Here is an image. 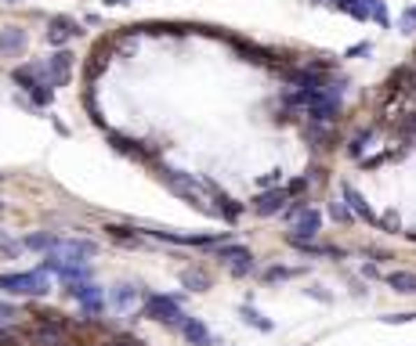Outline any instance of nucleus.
Segmentation results:
<instances>
[{"instance_id":"2","label":"nucleus","mask_w":416,"mask_h":346,"mask_svg":"<svg viewBox=\"0 0 416 346\" xmlns=\"http://www.w3.org/2000/svg\"><path fill=\"white\" fill-rule=\"evenodd\" d=\"M0 292H11V296H44V292H51V281H48L44 271L0 274Z\"/></svg>"},{"instance_id":"29","label":"nucleus","mask_w":416,"mask_h":346,"mask_svg":"<svg viewBox=\"0 0 416 346\" xmlns=\"http://www.w3.org/2000/svg\"><path fill=\"white\" fill-rule=\"evenodd\" d=\"M0 346H15V336L8 329H0Z\"/></svg>"},{"instance_id":"25","label":"nucleus","mask_w":416,"mask_h":346,"mask_svg":"<svg viewBox=\"0 0 416 346\" xmlns=\"http://www.w3.org/2000/svg\"><path fill=\"white\" fill-rule=\"evenodd\" d=\"M294 274H297L294 267H272L264 278H268V281H282V278H294Z\"/></svg>"},{"instance_id":"4","label":"nucleus","mask_w":416,"mask_h":346,"mask_svg":"<svg viewBox=\"0 0 416 346\" xmlns=\"http://www.w3.org/2000/svg\"><path fill=\"white\" fill-rule=\"evenodd\" d=\"M69 296H76L87 314H101V307H106V299H101V289L94 285V281H87V278L69 281Z\"/></svg>"},{"instance_id":"32","label":"nucleus","mask_w":416,"mask_h":346,"mask_svg":"<svg viewBox=\"0 0 416 346\" xmlns=\"http://www.w3.org/2000/svg\"><path fill=\"white\" fill-rule=\"evenodd\" d=\"M406 234H409V238H413V242H416V227H413V231H406Z\"/></svg>"},{"instance_id":"23","label":"nucleus","mask_w":416,"mask_h":346,"mask_svg":"<svg viewBox=\"0 0 416 346\" xmlns=\"http://www.w3.org/2000/svg\"><path fill=\"white\" fill-rule=\"evenodd\" d=\"M106 231L116 238V242H123V246H134V242H138V238L131 234V227H120V224H113V227H106Z\"/></svg>"},{"instance_id":"20","label":"nucleus","mask_w":416,"mask_h":346,"mask_svg":"<svg viewBox=\"0 0 416 346\" xmlns=\"http://www.w3.org/2000/svg\"><path fill=\"white\" fill-rule=\"evenodd\" d=\"M329 216L337 224H351V220H355V213L347 209V202H329Z\"/></svg>"},{"instance_id":"12","label":"nucleus","mask_w":416,"mask_h":346,"mask_svg":"<svg viewBox=\"0 0 416 346\" xmlns=\"http://www.w3.org/2000/svg\"><path fill=\"white\" fill-rule=\"evenodd\" d=\"M178 329H181V336L189 339L192 346H210V343H214V336L206 332V324H203V321H196V317H185V321L178 324Z\"/></svg>"},{"instance_id":"28","label":"nucleus","mask_w":416,"mask_h":346,"mask_svg":"<svg viewBox=\"0 0 416 346\" xmlns=\"http://www.w3.org/2000/svg\"><path fill=\"white\" fill-rule=\"evenodd\" d=\"M413 317H416V314H387L384 321H387V324H406V321H413Z\"/></svg>"},{"instance_id":"33","label":"nucleus","mask_w":416,"mask_h":346,"mask_svg":"<svg viewBox=\"0 0 416 346\" xmlns=\"http://www.w3.org/2000/svg\"><path fill=\"white\" fill-rule=\"evenodd\" d=\"M0 209H4V206H0Z\"/></svg>"},{"instance_id":"14","label":"nucleus","mask_w":416,"mask_h":346,"mask_svg":"<svg viewBox=\"0 0 416 346\" xmlns=\"http://www.w3.org/2000/svg\"><path fill=\"white\" fill-rule=\"evenodd\" d=\"M286 199H289V191H264V195H257V199H254V209L261 216H272V213H279L286 206Z\"/></svg>"},{"instance_id":"31","label":"nucleus","mask_w":416,"mask_h":346,"mask_svg":"<svg viewBox=\"0 0 416 346\" xmlns=\"http://www.w3.org/2000/svg\"><path fill=\"white\" fill-rule=\"evenodd\" d=\"M106 4H127V0H106Z\"/></svg>"},{"instance_id":"10","label":"nucleus","mask_w":416,"mask_h":346,"mask_svg":"<svg viewBox=\"0 0 416 346\" xmlns=\"http://www.w3.org/2000/svg\"><path fill=\"white\" fill-rule=\"evenodd\" d=\"M344 202H347V209L355 213V216H362L366 224H377V220H380V216H377V213L369 209V202H366L362 195H359L355 188H351V184H344Z\"/></svg>"},{"instance_id":"26","label":"nucleus","mask_w":416,"mask_h":346,"mask_svg":"<svg viewBox=\"0 0 416 346\" xmlns=\"http://www.w3.org/2000/svg\"><path fill=\"white\" fill-rule=\"evenodd\" d=\"M15 317H18V307H11V303L0 299V324H4V321H15Z\"/></svg>"},{"instance_id":"6","label":"nucleus","mask_w":416,"mask_h":346,"mask_svg":"<svg viewBox=\"0 0 416 346\" xmlns=\"http://www.w3.org/2000/svg\"><path fill=\"white\" fill-rule=\"evenodd\" d=\"M15 83H22L26 91L33 94L36 105H51V86L36 80V69H33V65H29V69H15Z\"/></svg>"},{"instance_id":"7","label":"nucleus","mask_w":416,"mask_h":346,"mask_svg":"<svg viewBox=\"0 0 416 346\" xmlns=\"http://www.w3.org/2000/svg\"><path fill=\"white\" fill-rule=\"evenodd\" d=\"M73 76V54L69 51H55L48 61V83L51 86H66Z\"/></svg>"},{"instance_id":"18","label":"nucleus","mask_w":416,"mask_h":346,"mask_svg":"<svg viewBox=\"0 0 416 346\" xmlns=\"http://www.w3.org/2000/svg\"><path fill=\"white\" fill-rule=\"evenodd\" d=\"M181 285L192 289V292H206V289H210V278H206V271L189 267V271H181Z\"/></svg>"},{"instance_id":"19","label":"nucleus","mask_w":416,"mask_h":346,"mask_svg":"<svg viewBox=\"0 0 416 346\" xmlns=\"http://www.w3.org/2000/svg\"><path fill=\"white\" fill-rule=\"evenodd\" d=\"M113 148L123 151V156H131V159H145V151L134 148V141H127V137H116V134H113Z\"/></svg>"},{"instance_id":"24","label":"nucleus","mask_w":416,"mask_h":346,"mask_svg":"<svg viewBox=\"0 0 416 346\" xmlns=\"http://www.w3.org/2000/svg\"><path fill=\"white\" fill-rule=\"evenodd\" d=\"M377 227H384V231H391V234H394V231H399V227H402V220H399V213H394V209H387V213L380 216V220H377Z\"/></svg>"},{"instance_id":"16","label":"nucleus","mask_w":416,"mask_h":346,"mask_svg":"<svg viewBox=\"0 0 416 346\" xmlns=\"http://www.w3.org/2000/svg\"><path fill=\"white\" fill-rule=\"evenodd\" d=\"M73 36H80V29H76L73 18H55V22H51V33H48L51 43H66V40H73Z\"/></svg>"},{"instance_id":"11","label":"nucleus","mask_w":416,"mask_h":346,"mask_svg":"<svg viewBox=\"0 0 416 346\" xmlns=\"http://www.w3.org/2000/svg\"><path fill=\"white\" fill-rule=\"evenodd\" d=\"M319 227H322V216H319L315 209H304V213H301V220H297V227H294V234H289V238H301V242H311V238L319 234Z\"/></svg>"},{"instance_id":"5","label":"nucleus","mask_w":416,"mask_h":346,"mask_svg":"<svg viewBox=\"0 0 416 346\" xmlns=\"http://www.w3.org/2000/svg\"><path fill=\"white\" fill-rule=\"evenodd\" d=\"M217 256L224 260L228 267H232V274H236V278H243V274L254 271V256H250V249H246V246H224Z\"/></svg>"},{"instance_id":"17","label":"nucleus","mask_w":416,"mask_h":346,"mask_svg":"<svg viewBox=\"0 0 416 346\" xmlns=\"http://www.w3.org/2000/svg\"><path fill=\"white\" fill-rule=\"evenodd\" d=\"M387 285H391L394 292H402V296H413V292H416V274H413V271H391V274H387Z\"/></svg>"},{"instance_id":"13","label":"nucleus","mask_w":416,"mask_h":346,"mask_svg":"<svg viewBox=\"0 0 416 346\" xmlns=\"http://www.w3.org/2000/svg\"><path fill=\"white\" fill-rule=\"evenodd\" d=\"M26 51V33L18 26H4L0 29V54H22Z\"/></svg>"},{"instance_id":"8","label":"nucleus","mask_w":416,"mask_h":346,"mask_svg":"<svg viewBox=\"0 0 416 346\" xmlns=\"http://www.w3.org/2000/svg\"><path fill=\"white\" fill-rule=\"evenodd\" d=\"M33 346H66V336H62V324L58 321H44V324H33L26 332Z\"/></svg>"},{"instance_id":"30","label":"nucleus","mask_w":416,"mask_h":346,"mask_svg":"<svg viewBox=\"0 0 416 346\" xmlns=\"http://www.w3.org/2000/svg\"><path fill=\"white\" fill-rule=\"evenodd\" d=\"M311 4H329V8H344V0H311Z\"/></svg>"},{"instance_id":"15","label":"nucleus","mask_w":416,"mask_h":346,"mask_svg":"<svg viewBox=\"0 0 416 346\" xmlns=\"http://www.w3.org/2000/svg\"><path fill=\"white\" fill-rule=\"evenodd\" d=\"M113 307H116L120 314H131V310L138 307V289H134V285H116V289H113Z\"/></svg>"},{"instance_id":"3","label":"nucleus","mask_w":416,"mask_h":346,"mask_svg":"<svg viewBox=\"0 0 416 346\" xmlns=\"http://www.w3.org/2000/svg\"><path fill=\"white\" fill-rule=\"evenodd\" d=\"M145 317L163 321V324H174V329L185 321L181 303H178V299H171V296H149V299H145Z\"/></svg>"},{"instance_id":"1","label":"nucleus","mask_w":416,"mask_h":346,"mask_svg":"<svg viewBox=\"0 0 416 346\" xmlns=\"http://www.w3.org/2000/svg\"><path fill=\"white\" fill-rule=\"evenodd\" d=\"M163 181H166V188L178 191L181 199H185V202H192L196 209H203V213H217V206L203 195L206 188H203V184H196V181L189 177V173H174V170H166V173H163Z\"/></svg>"},{"instance_id":"22","label":"nucleus","mask_w":416,"mask_h":346,"mask_svg":"<svg viewBox=\"0 0 416 346\" xmlns=\"http://www.w3.org/2000/svg\"><path fill=\"white\" fill-rule=\"evenodd\" d=\"M243 317H246V324H254V329H261V332H272V321H268V317H261L254 307H243Z\"/></svg>"},{"instance_id":"9","label":"nucleus","mask_w":416,"mask_h":346,"mask_svg":"<svg viewBox=\"0 0 416 346\" xmlns=\"http://www.w3.org/2000/svg\"><path fill=\"white\" fill-rule=\"evenodd\" d=\"M51 253L69 256V260H91V256L98 253V246H94V242H73V238H58V246H55Z\"/></svg>"},{"instance_id":"21","label":"nucleus","mask_w":416,"mask_h":346,"mask_svg":"<svg viewBox=\"0 0 416 346\" xmlns=\"http://www.w3.org/2000/svg\"><path fill=\"white\" fill-rule=\"evenodd\" d=\"M55 246H58L55 234H29L26 238V249H55Z\"/></svg>"},{"instance_id":"27","label":"nucleus","mask_w":416,"mask_h":346,"mask_svg":"<svg viewBox=\"0 0 416 346\" xmlns=\"http://www.w3.org/2000/svg\"><path fill=\"white\" fill-rule=\"evenodd\" d=\"M413 29H416V8H409L402 15V33H413Z\"/></svg>"}]
</instances>
